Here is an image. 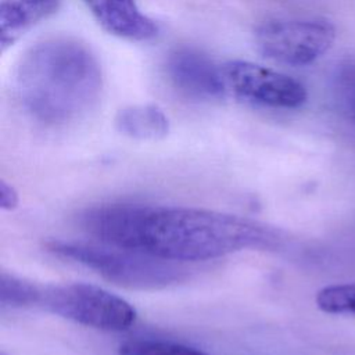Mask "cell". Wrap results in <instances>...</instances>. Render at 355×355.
Masks as SVG:
<instances>
[{
    "label": "cell",
    "mask_w": 355,
    "mask_h": 355,
    "mask_svg": "<svg viewBox=\"0 0 355 355\" xmlns=\"http://www.w3.org/2000/svg\"><path fill=\"white\" fill-rule=\"evenodd\" d=\"M83 229L100 243L172 262L219 258L272 247L273 229L241 216L187 207L112 202L87 208Z\"/></svg>",
    "instance_id": "1"
},
{
    "label": "cell",
    "mask_w": 355,
    "mask_h": 355,
    "mask_svg": "<svg viewBox=\"0 0 355 355\" xmlns=\"http://www.w3.org/2000/svg\"><path fill=\"white\" fill-rule=\"evenodd\" d=\"M101 68L94 54L73 39L37 43L19 61L15 93L37 122L62 125L85 115L98 100Z\"/></svg>",
    "instance_id": "2"
},
{
    "label": "cell",
    "mask_w": 355,
    "mask_h": 355,
    "mask_svg": "<svg viewBox=\"0 0 355 355\" xmlns=\"http://www.w3.org/2000/svg\"><path fill=\"white\" fill-rule=\"evenodd\" d=\"M46 248L64 259L80 263L111 283L139 290H157L186 279L187 270L172 261L105 243L50 240Z\"/></svg>",
    "instance_id": "3"
},
{
    "label": "cell",
    "mask_w": 355,
    "mask_h": 355,
    "mask_svg": "<svg viewBox=\"0 0 355 355\" xmlns=\"http://www.w3.org/2000/svg\"><path fill=\"white\" fill-rule=\"evenodd\" d=\"M36 306L105 331L126 330L137 318L136 309L126 300L87 283L39 286Z\"/></svg>",
    "instance_id": "4"
},
{
    "label": "cell",
    "mask_w": 355,
    "mask_h": 355,
    "mask_svg": "<svg viewBox=\"0 0 355 355\" xmlns=\"http://www.w3.org/2000/svg\"><path fill=\"white\" fill-rule=\"evenodd\" d=\"M334 40V25L320 18L272 19L255 31L259 53L275 62L291 67L315 62L330 50Z\"/></svg>",
    "instance_id": "5"
},
{
    "label": "cell",
    "mask_w": 355,
    "mask_h": 355,
    "mask_svg": "<svg viewBox=\"0 0 355 355\" xmlns=\"http://www.w3.org/2000/svg\"><path fill=\"white\" fill-rule=\"evenodd\" d=\"M222 71L226 87L251 104L291 110L304 105L308 98L301 82L255 62L233 60L227 61Z\"/></svg>",
    "instance_id": "6"
},
{
    "label": "cell",
    "mask_w": 355,
    "mask_h": 355,
    "mask_svg": "<svg viewBox=\"0 0 355 355\" xmlns=\"http://www.w3.org/2000/svg\"><path fill=\"white\" fill-rule=\"evenodd\" d=\"M166 73L172 86L193 100L220 98L227 90L222 67L190 47L176 49L169 54Z\"/></svg>",
    "instance_id": "7"
},
{
    "label": "cell",
    "mask_w": 355,
    "mask_h": 355,
    "mask_svg": "<svg viewBox=\"0 0 355 355\" xmlns=\"http://www.w3.org/2000/svg\"><path fill=\"white\" fill-rule=\"evenodd\" d=\"M97 22L111 35L143 42L158 33L157 24L144 15L136 0H83Z\"/></svg>",
    "instance_id": "8"
},
{
    "label": "cell",
    "mask_w": 355,
    "mask_h": 355,
    "mask_svg": "<svg viewBox=\"0 0 355 355\" xmlns=\"http://www.w3.org/2000/svg\"><path fill=\"white\" fill-rule=\"evenodd\" d=\"M60 0H0V49L6 51L37 22L53 15Z\"/></svg>",
    "instance_id": "9"
},
{
    "label": "cell",
    "mask_w": 355,
    "mask_h": 355,
    "mask_svg": "<svg viewBox=\"0 0 355 355\" xmlns=\"http://www.w3.org/2000/svg\"><path fill=\"white\" fill-rule=\"evenodd\" d=\"M116 129L139 140L162 139L169 130V122L161 108L153 104L130 105L121 110L115 118Z\"/></svg>",
    "instance_id": "10"
},
{
    "label": "cell",
    "mask_w": 355,
    "mask_h": 355,
    "mask_svg": "<svg viewBox=\"0 0 355 355\" xmlns=\"http://www.w3.org/2000/svg\"><path fill=\"white\" fill-rule=\"evenodd\" d=\"M331 93L340 114L355 125V57H347L336 65Z\"/></svg>",
    "instance_id": "11"
},
{
    "label": "cell",
    "mask_w": 355,
    "mask_h": 355,
    "mask_svg": "<svg viewBox=\"0 0 355 355\" xmlns=\"http://www.w3.org/2000/svg\"><path fill=\"white\" fill-rule=\"evenodd\" d=\"M315 302L322 312L355 316V283L326 286L316 293Z\"/></svg>",
    "instance_id": "12"
},
{
    "label": "cell",
    "mask_w": 355,
    "mask_h": 355,
    "mask_svg": "<svg viewBox=\"0 0 355 355\" xmlns=\"http://www.w3.org/2000/svg\"><path fill=\"white\" fill-rule=\"evenodd\" d=\"M39 295V284L17 277L14 275L1 273L0 276V304L8 308L36 306Z\"/></svg>",
    "instance_id": "13"
},
{
    "label": "cell",
    "mask_w": 355,
    "mask_h": 355,
    "mask_svg": "<svg viewBox=\"0 0 355 355\" xmlns=\"http://www.w3.org/2000/svg\"><path fill=\"white\" fill-rule=\"evenodd\" d=\"M119 355H209L183 344L161 340H132L119 345Z\"/></svg>",
    "instance_id": "14"
},
{
    "label": "cell",
    "mask_w": 355,
    "mask_h": 355,
    "mask_svg": "<svg viewBox=\"0 0 355 355\" xmlns=\"http://www.w3.org/2000/svg\"><path fill=\"white\" fill-rule=\"evenodd\" d=\"M18 205V193L17 190L6 183L4 180L0 182V207L3 209H14Z\"/></svg>",
    "instance_id": "15"
}]
</instances>
